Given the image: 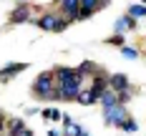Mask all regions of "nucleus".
I'll list each match as a JSON object with an SVG mask.
<instances>
[{
    "mask_svg": "<svg viewBox=\"0 0 146 136\" xmlns=\"http://www.w3.org/2000/svg\"><path fill=\"white\" fill-rule=\"evenodd\" d=\"M108 88H113L118 93V91H129V78L123 73H113L111 78H108Z\"/></svg>",
    "mask_w": 146,
    "mask_h": 136,
    "instance_id": "39448f33",
    "label": "nucleus"
},
{
    "mask_svg": "<svg viewBox=\"0 0 146 136\" xmlns=\"http://www.w3.org/2000/svg\"><path fill=\"white\" fill-rule=\"evenodd\" d=\"M133 25H136V20H133L131 15L129 18H118L116 20V33H123L126 28H133Z\"/></svg>",
    "mask_w": 146,
    "mask_h": 136,
    "instance_id": "4468645a",
    "label": "nucleus"
},
{
    "mask_svg": "<svg viewBox=\"0 0 146 136\" xmlns=\"http://www.w3.org/2000/svg\"><path fill=\"white\" fill-rule=\"evenodd\" d=\"M18 3H28V0H18Z\"/></svg>",
    "mask_w": 146,
    "mask_h": 136,
    "instance_id": "b1692460",
    "label": "nucleus"
},
{
    "mask_svg": "<svg viewBox=\"0 0 146 136\" xmlns=\"http://www.w3.org/2000/svg\"><path fill=\"white\" fill-rule=\"evenodd\" d=\"M144 3H146V0H144Z\"/></svg>",
    "mask_w": 146,
    "mask_h": 136,
    "instance_id": "393cba45",
    "label": "nucleus"
},
{
    "mask_svg": "<svg viewBox=\"0 0 146 136\" xmlns=\"http://www.w3.org/2000/svg\"><path fill=\"white\" fill-rule=\"evenodd\" d=\"M43 119L58 121V119H60V111H58V108H45V111H43Z\"/></svg>",
    "mask_w": 146,
    "mask_h": 136,
    "instance_id": "dca6fc26",
    "label": "nucleus"
},
{
    "mask_svg": "<svg viewBox=\"0 0 146 136\" xmlns=\"http://www.w3.org/2000/svg\"><path fill=\"white\" fill-rule=\"evenodd\" d=\"M121 53H123L126 58H136V56H139V53H136L133 48H126V45H121Z\"/></svg>",
    "mask_w": 146,
    "mask_h": 136,
    "instance_id": "a211bd4d",
    "label": "nucleus"
},
{
    "mask_svg": "<svg viewBox=\"0 0 146 136\" xmlns=\"http://www.w3.org/2000/svg\"><path fill=\"white\" fill-rule=\"evenodd\" d=\"M28 68V63H13V66H5L3 71H0V81L5 83V81H10L15 73H20V71H25Z\"/></svg>",
    "mask_w": 146,
    "mask_h": 136,
    "instance_id": "423d86ee",
    "label": "nucleus"
},
{
    "mask_svg": "<svg viewBox=\"0 0 146 136\" xmlns=\"http://www.w3.org/2000/svg\"><path fill=\"white\" fill-rule=\"evenodd\" d=\"M56 73L53 71H45L35 78V83H33V96H40V98H53L56 96Z\"/></svg>",
    "mask_w": 146,
    "mask_h": 136,
    "instance_id": "f257e3e1",
    "label": "nucleus"
},
{
    "mask_svg": "<svg viewBox=\"0 0 146 136\" xmlns=\"http://www.w3.org/2000/svg\"><path fill=\"white\" fill-rule=\"evenodd\" d=\"M60 20V15H56V13H45V15H40L38 20H35V25L38 28H43V30H53L56 33V23Z\"/></svg>",
    "mask_w": 146,
    "mask_h": 136,
    "instance_id": "20e7f679",
    "label": "nucleus"
},
{
    "mask_svg": "<svg viewBox=\"0 0 146 136\" xmlns=\"http://www.w3.org/2000/svg\"><path fill=\"white\" fill-rule=\"evenodd\" d=\"M48 136H60V134H58V131H48Z\"/></svg>",
    "mask_w": 146,
    "mask_h": 136,
    "instance_id": "412c9836",
    "label": "nucleus"
},
{
    "mask_svg": "<svg viewBox=\"0 0 146 136\" xmlns=\"http://www.w3.org/2000/svg\"><path fill=\"white\" fill-rule=\"evenodd\" d=\"M78 136H88V134H86V131H83V129H81V134H78Z\"/></svg>",
    "mask_w": 146,
    "mask_h": 136,
    "instance_id": "4be33fe9",
    "label": "nucleus"
},
{
    "mask_svg": "<svg viewBox=\"0 0 146 136\" xmlns=\"http://www.w3.org/2000/svg\"><path fill=\"white\" fill-rule=\"evenodd\" d=\"M76 101H78V103H83V106H91V103H96L98 98L93 96V91H91V88H81V93L76 96Z\"/></svg>",
    "mask_w": 146,
    "mask_h": 136,
    "instance_id": "f8f14e48",
    "label": "nucleus"
},
{
    "mask_svg": "<svg viewBox=\"0 0 146 136\" xmlns=\"http://www.w3.org/2000/svg\"><path fill=\"white\" fill-rule=\"evenodd\" d=\"M121 129H123V131H129V134H131V131H136V129H139V126H136V123H133L131 119H126V121H123V123H121Z\"/></svg>",
    "mask_w": 146,
    "mask_h": 136,
    "instance_id": "f3484780",
    "label": "nucleus"
},
{
    "mask_svg": "<svg viewBox=\"0 0 146 136\" xmlns=\"http://www.w3.org/2000/svg\"><path fill=\"white\" fill-rule=\"evenodd\" d=\"M58 3H60V13L66 15L68 20H73L76 13L81 10V0H58Z\"/></svg>",
    "mask_w": 146,
    "mask_h": 136,
    "instance_id": "7ed1b4c3",
    "label": "nucleus"
},
{
    "mask_svg": "<svg viewBox=\"0 0 146 136\" xmlns=\"http://www.w3.org/2000/svg\"><path fill=\"white\" fill-rule=\"evenodd\" d=\"M76 71H78V73L83 76V78H86V76H93V73H98V68H96V66H93L91 60H83V63H81V66H78Z\"/></svg>",
    "mask_w": 146,
    "mask_h": 136,
    "instance_id": "ddd939ff",
    "label": "nucleus"
},
{
    "mask_svg": "<svg viewBox=\"0 0 146 136\" xmlns=\"http://www.w3.org/2000/svg\"><path fill=\"white\" fill-rule=\"evenodd\" d=\"M28 15H30L28 3H20V8H18L13 15H10V23H25V20H28Z\"/></svg>",
    "mask_w": 146,
    "mask_h": 136,
    "instance_id": "1a4fd4ad",
    "label": "nucleus"
},
{
    "mask_svg": "<svg viewBox=\"0 0 146 136\" xmlns=\"http://www.w3.org/2000/svg\"><path fill=\"white\" fill-rule=\"evenodd\" d=\"M98 101L103 103V108H111V106L118 103V96H116V91H113V88H106L101 96H98Z\"/></svg>",
    "mask_w": 146,
    "mask_h": 136,
    "instance_id": "6e6552de",
    "label": "nucleus"
},
{
    "mask_svg": "<svg viewBox=\"0 0 146 136\" xmlns=\"http://www.w3.org/2000/svg\"><path fill=\"white\" fill-rule=\"evenodd\" d=\"M63 126H66L63 136H78V134H81V126H78L71 116H63Z\"/></svg>",
    "mask_w": 146,
    "mask_h": 136,
    "instance_id": "9b49d317",
    "label": "nucleus"
},
{
    "mask_svg": "<svg viewBox=\"0 0 146 136\" xmlns=\"http://www.w3.org/2000/svg\"><path fill=\"white\" fill-rule=\"evenodd\" d=\"M5 123H8V119H5V116H3V113H0V134H3V131H5Z\"/></svg>",
    "mask_w": 146,
    "mask_h": 136,
    "instance_id": "aec40b11",
    "label": "nucleus"
},
{
    "mask_svg": "<svg viewBox=\"0 0 146 136\" xmlns=\"http://www.w3.org/2000/svg\"><path fill=\"white\" fill-rule=\"evenodd\" d=\"M91 81H93L91 91H93V96L98 98V96H101L103 91L108 88V78H106V76H101V73H93V78H91Z\"/></svg>",
    "mask_w": 146,
    "mask_h": 136,
    "instance_id": "0eeeda50",
    "label": "nucleus"
},
{
    "mask_svg": "<svg viewBox=\"0 0 146 136\" xmlns=\"http://www.w3.org/2000/svg\"><path fill=\"white\" fill-rule=\"evenodd\" d=\"M103 116H106L108 123H113V126H121L123 121L129 119L126 111H123V103H116V106H111V108H103Z\"/></svg>",
    "mask_w": 146,
    "mask_h": 136,
    "instance_id": "f03ea898",
    "label": "nucleus"
},
{
    "mask_svg": "<svg viewBox=\"0 0 146 136\" xmlns=\"http://www.w3.org/2000/svg\"><path fill=\"white\" fill-rule=\"evenodd\" d=\"M8 126H10V129H8V134H10V136H23L25 131H28L25 123H23L20 119H10V121H8Z\"/></svg>",
    "mask_w": 146,
    "mask_h": 136,
    "instance_id": "9d476101",
    "label": "nucleus"
},
{
    "mask_svg": "<svg viewBox=\"0 0 146 136\" xmlns=\"http://www.w3.org/2000/svg\"><path fill=\"white\" fill-rule=\"evenodd\" d=\"M23 136H33V134H30V131H25V134H23Z\"/></svg>",
    "mask_w": 146,
    "mask_h": 136,
    "instance_id": "5701e85b",
    "label": "nucleus"
},
{
    "mask_svg": "<svg viewBox=\"0 0 146 136\" xmlns=\"http://www.w3.org/2000/svg\"><path fill=\"white\" fill-rule=\"evenodd\" d=\"M108 43H111V45H123V35H113V38H108Z\"/></svg>",
    "mask_w": 146,
    "mask_h": 136,
    "instance_id": "6ab92c4d",
    "label": "nucleus"
},
{
    "mask_svg": "<svg viewBox=\"0 0 146 136\" xmlns=\"http://www.w3.org/2000/svg\"><path fill=\"white\" fill-rule=\"evenodd\" d=\"M129 15L131 18H146V5H131Z\"/></svg>",
    "mask_w": 146,
    "mask_h": 136,
    "instance_id": "2eb2a0df",
    "label": "nucleus"
}]
</instances>
